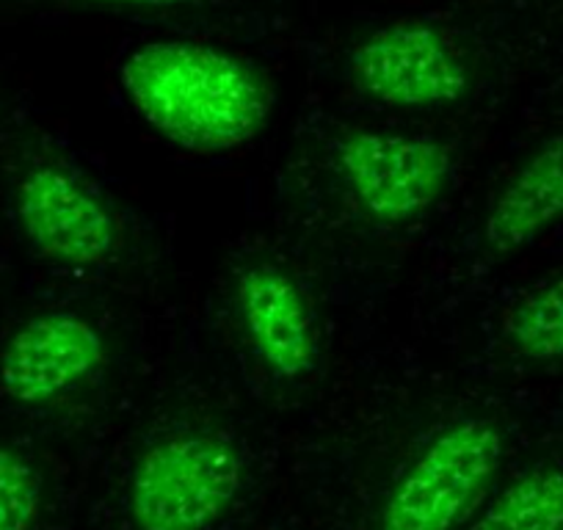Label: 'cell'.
I'll return each instance as SVG.
<instances>
[{
	"label": "cell",
	"instance_id": "6da1fadb",
	"mask_svg": "<svg viewBox=\"0 0 563 530\" xmlns=\"http://www.w3.org/2000/svg\"><path fill=\"white\" fill-rule=\"evenodd\" d=\"M133 111L188 153H230L252 142L271 113L263 75L205 42L158 40L135 47L119 69Z\"/></svg>",
	"mask_w": 563,
	"mask_h": 530
},
{
	"label": "cell",
	"instance_id": "7a4b0ae2",
	"mask_svg": "<svg viewBox=\"0 0 563 530\" xmlns=\"http://www.w3.org/2000/svg\"><path fill=\"white\" fill-rule=\"evenodd\" d=\"M243 489V459L210 431H180L141 453L128 486L135 530H210Z\"/></svg>",
	"mask_w": 563,
	"mask_h": 530
},
{
	"label": "cell",
	"instance_id": "3957f363",
	"mask_svg": "<svg viewBox=\"0 0 563 530\" xmlns=\"http://www.w3.org/2000/svg\"><path fill=\"white\" fill-rule=\"evenodd\" d=\"M500 459L503 434L489 420L451 423L395 481L382 530H456L489 489Z\"/></svg>",
	"mask_w": 563,
	"mask_h": 530
},
{
	"label": "cell",
	"instance_id": "277c9868",
	"mask_svg": "<svg viewBox=\"0 0 563 530\" xmlns=\"http://www.w3.org/2000/svg\"><path fill=\"white\" fill-rule=\"evenodd\" d=\"M338 169L362 213L384 224H404L440 202L453 158L431 139L354 130L338 144Z\"/></svg>",
	"mask_w": 563,
	"mask_h": 530
},
{
	"label": "cell",
	"instance_id": "5b68a950",
	"mask_svg": "<svg viewBox=\"0 0 563 530\" xmlns=\"http://www.w3.org/2000/svg\"><path fill=\"white\" fill-rule=\"evenodd\" d=\"M14 219L40 257L67 268H95L117 252L119 227L106 199L73 172L42 164L14 188Z\"/></svg>",
	"mask_w": 563,
	"mask_h": 530
},
{
	"label": "cell",
	"instance_id": "8992f818",
	"mask_svg": "<svg viewBox=\"0 0 563 530\" xmlns=\"http://www.w3.org/2000/svg\"><path fill=\"white\" fill-rule=\"evenodd\" d=\"M351 78L371 100L393 108H440L462 100L467 67L442 31L395 23L373 31L351 53Z\"/></svg>",
	"mask_w": 563,
	"mask_h": 530
},
{
	"label": "cell",
	"instance_id": "52a82bcc",
	"mask_svg": "<svg viewBox=\"0 0 563 530\" xmlns=\"http://www.w3.org/2000/svg\"><path fill=\"white\" fill-rule=\"evenodd\" d=\"M106 340L89 318L47 310L20 323L0 349V393L20 407H47L95 376Z\"/></svg>",
	"mask_w": 563,
	"mask_h": 530
},
{
	"label": "cell",
	"instance_id": "ba28073f",
	"mask_svg": "<svg viewBox=\"0 0 563 530\" xmlns=\"http://www.w3.org/2000/svg\"><path fill=\"white\" fill-rule=\"evenodd\" d=\"M241 318L254 354L274 376L301 378L316 367V323L305 290L279 268L257 265L235 288Z\"/></svg>",
	"mask_w": 563,
	"mask_h": 530
},
{
	"label": "cell",
	"instance_id": "9c48e42d",
	"mask_svg": "<svg viewBox=\"0 0 563 530\" xmlns=\"http://www.w3.org/2000/svg\"><path fill=\"white\" fill-rule=\"evenodd\" d=\"M563 221V133L547 139L503 186L484 221V241L495 254L530 246Z\"/></svg>",
	"mask_w": 563,
	"mask_h": 530
},
{
	"label": "cell",
	"instance_id": "30bf717a",
	"mask_svg": "<svg viewBox=\"0 0 563 530\" xmlns=\"http://www.w3.org/2000/svg\"><path fill=\"white\" fill-rule=\"evenodd\" d=\"M470 530H563V470L536 467L514 478Z\"/></svg>",
	"mask_w": 563,
	"mask_h": 530
},
{
	"label": "cell",
	"instance_id": "8fae6325",
	"mask_svg": "<svg viewBox=\"0 0 563 530\" xmlns=\"http://www.w3.org/2000/svg\"><path fill=\"white\" fill-rule=\"evenodd\" d=\"M506 338L525 360H563V274L536 288L508 312Z\"/></svg>",
	"mask_w": 563,
	"mask_h": 530
},
{
	"label": "cell",
	"instance_id": "7c38bea8",
	"mask_svg": "<svg viewBox=\"0 0 563 530\" xmlns=\"http://www.w3.org/2000/svg\"><path fill=\"white\" fill-rule=\"evenodd\" d=\"M42 508V481L34 464L0 445V530H34Z\"/></svg>",
	"mask_w": 563,
	"mask_h": 530
},
{
	"label": "cell",
	"instance_id": "4fadbf2b",
	"mask_svg": "<svg viewBox=\"0 0 563 530\" xmlns=\"http://www.w3.org/2000/svg\"><path fill=\"white\" fill-rule=\"evenodd\" d=\"M89 3L133 7V9H177V7H191V3H199V0H89Z\"/></svg>",
	"mask_w": 563,
	"mask_h": 530
}]
</instances>
